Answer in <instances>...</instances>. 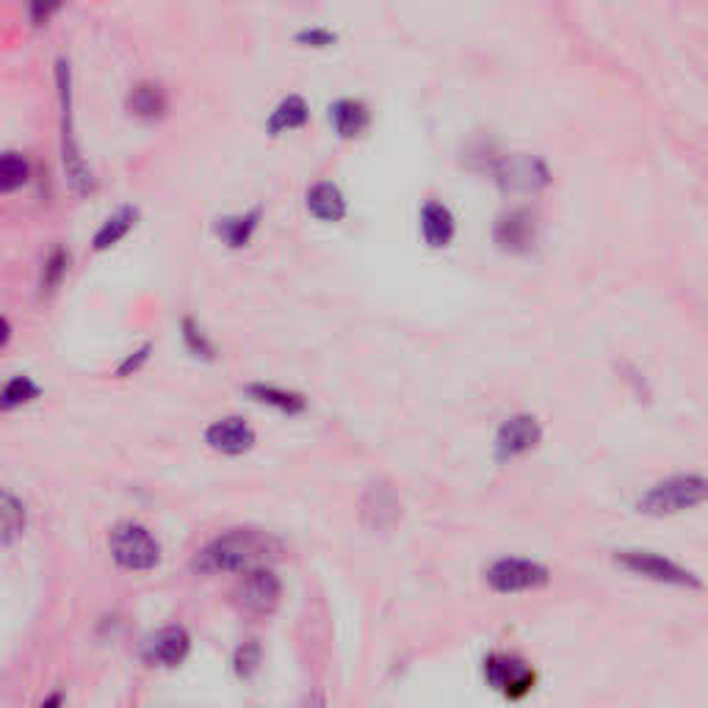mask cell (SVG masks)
Listing matches in <instances>:
<instances>
[{
  "instance_id": "obj_1",
  "label": "cell",
  "mask_w": 708,
  "mask_h": 708,
  "mask_svg": "<svg viewBox=\"0 0 708 708\" xmlns=\"http://www.w3.org/2000/svg\"><path fill=\"white\" fill-rule=\"evenodd\" d=\"M280 556V543L266 531L232 529L222 538L211 540L194 556L197 573H246L257 565H269Z\"/></svg>"
},
{
  "instance_id": "obj_2",
  "label": "cell",
  "mask_w": 708,
  "mask_h": 708,
  "mask_svg": "<svg viewBox=\"0 0 708 708\" xmlns=\"http://www.w3.org/2000/svg\"><path fill=\"white\" fill-rule=\"evenodd\" d=\"M55 86H59V105H62V164L67 172V180L78 194H92L94 175L80 155L78 139H75L73 119V69L67 59L55 62Z\"/></svg>"
},
{
  "instance_id": "obj_3",
  "label": "cell",
  "mask_w": 708,
  "mask_h": 708,
  "mask_svg": "<svg viewBox=\"0 0 708 708\" xmlns=\"http://www.w3.org/2000/svg\"><path fill=\"white\" fill-rule=\"evenodd\" d=\"M708 498V482L700 473H681V477L665 479V482L654 484V488L642 493L636 501V509L650 518H670V515H681L686 509L700 507Z\"/></svg>"
},
{
  "instance_id": "obj_4",
  "label": "cell",
  "mask_w": 708,
  "mask_h": 708,
  "mask_svg": "<svg viewBox=\"0 0 708 708\" xmlns=\"http://www.w3.org/2000/svg\"><path fill=\"white\" fill-rule=\"evenodd\" d=\"M109 548L114 562L134 573H147L159 568L161 543L150 534V529L139 523H119L109 538Z\"/></svg>"
},
{
  "instance_id": "obj_5",
  "label": "cell",
  "mask_w": 708,
  "mask_h": 708,
  "mask_svg": "<svg viewBox=\"0 0 708 708\" xmlns=\"http://www.w3.org/2000/svg\"><path fill=\"white\" fill-rule=\"evenodd\" d=\"M615 562L623 570H629V573L647 581H656V584L681 586V590H700L703 586V581L697 579L692 570L681 568L678 562H672V559H667V556L661 554H654V551H617Z\"/></svg>"
},
{
  "instance_id": "obj_6",
  "label": "cell",
  "mask_w": 708,
  "mask_h": 708,
  "mask_svg": "<svg viewBox=\"0 0 708 708\" xmlns=\"http://www.w3.org/2000/svg\"><path fill=\"white\" fill-rule=\"evenodd\" d=\"M484 581L493 593L498 595H518L540 590L551 581V570L545 565L534 562V559H520V556H504L495 559L488 570H484Z\"/></svg>"
},
{
  "instance_id": "obj_7",
  "label": "cell",
  "mask_w": 708,
  "mask_h": 708,
  "mask_svg": "<svg viewBox=\"0 0 708 708\" xmlns=\"http://www.w3.org/2000/svg\"><path fill=\"white\" fill-rule=\"evenodd\" d=\"M484 681L507 700H523L538 686V670L513 654H490L484 659Z\"/></svg>"
},
{
  "instance_id": "obj_8",
  "label": "cell",
  "mask_w": 708,
  "mask_h": 708,
  "mask_svg": "<svg viewBox=\"0 0 708 708\" xmlns=\"http://www.w3.org/2000/svg\"><path fill=\"white\" fill-rule=\"evenodd\" d=\"M280 598L282 584L269 565H257V568L241 573L239 586H236V604H239L241 611L266 617L280 606Z\"/></svg>"
},
{
  "instance_id": "obj_9",
  "label": "cell",
  "mask_w": 708,
  "mask_h": 708,
  "mask_svg": "<svg viewBox=\"0 0 708 708\" xmlns=\"http://www.w3.org/2000/svg\"><path fill=\"white\" fill-rule=\"evenodd\" d=\"M543 443V427L529 413L507 418L495 432V459L498 463H513V459L526 457Z\"/></svg>"
},
{
  "instance_id": "obj_10",
  "label": "cell",
  "mask_w": 708,
  "mask_h": 708,
  "mask_svg": "<svg viewBox=\"0 0 708 708\" xmlns=\"http://www.w3.org/2000/svg\"><path fill=\"white\" fill-rule=\"evenodd\" d=\"M495 184L504 191H540L551 184V175L543 161L529 159V155H515L504 159L493 166Z\"/></svg>"
},
{
  "instance_id": "obj_11",
  "label": "cell",
  "mask_w": 708,
  "mask_h": 708,
  "mask_svg": "<svg viewBox=\"0 0 708 708\" xmlns=\"http://www.w3.org/2000/svg\"><path fill=\"white\" fill-rule=\"evenodd\" d=\"M189 650H191L189 631H186L184 625H166V629L155 631V634L144 642L141 656H144L147 665L172 670V667L184 665Z\"/></svg>"
},
{
  "instance_id": "obj_12",
  "label": "cell",
  "mask_w": 708,
  "mask_h": 708,
  "mask_svg": "<svg viewBox=\"0 0 708 708\" xmlns=\"http://www.w3.org/2000/svg\"><path fill=\"white\" fill-rule=\"evenodd\" d=\"M493 239L498 244V250L513 252V255H523L534 246L538 241V225H534V216L526 208H513L507 214H501L498 222H495Z\"/></svg>"
},
{
  "instance_id": "obj_13",
  "label": "cell",
  "mask_w": 708,
  "mask_h": 708,
  "mask_svg": "<svg viewBox=\"0 0 708 708\" xmlns=\"http://www.w3.org/2000/svg\"><path fill=\"white\" fill-rule=\"evenodd\" d=\"M255 429L241 416L219 418V421L208 423V429H205V443H208L214 452L230 454V457H239V454L250 452V448L255 446Z\"/></svg>"
},
{
  "instance_id": "obj_14",
  "label": "cell",
  "mask_w": 708,
  "mask_h": 708,
  "mask_svg": "<svg viewBox=\"0 0 708 708\" xmlns=\"http://www.w3.org/2000/svg\"><path fill=\"white\" fill-rule=\"evenodd\" d=\"M125 105H128L130 116H136L141 123H159L169 111V94L155 80H139L136 86H130Z\"/></svg>"
},
{
  "instance_id": "obj_15",
  "label": "cell",
  "mask_w": 708,
  "mask_h": 708,
  "mask_svg": "<svg viewBox=\"0 0 708 708\" xmlns=\"http://www.w3.org/2000/svg\"><path fill=\"white\" fill-rule=\"evenodd\" d=\"M454 232H457V219H454L452 208L446 202L429 200L421 208V236L427 246L443 250L454 241Z\"/></svg>"
},
{
  "instance_id": "obj_16",
  "label": "cell",
  "mask_w": 708,
  "mask_h": 708,
  "mask_svg": "<svg viewBox=\"0 0 708 708\" xmlns=\"http://www.w3.org/2000/svg\"><path fill=\"white\" fill-rule=\"evenodd\" d=\"M305 205L311 211V216H316L318 222H327V225L341 222L349 211L343 191L336 184H330V180L313 184L305 194Z\"/></svg>"
},
{
  "instance_id": "obj_17",
  "label": "cell",
  "mask_w": 708,
  "mask_h": 708,
  "mask_svg": "<svg viewBox=\"0 0 708 708\" xmlns=\"http://www.w3.org/2000/svg\"><path fill=\"white\" fill-rule=\"evenodd\" d=\"M330 125L341 139H357L371 125V111L363 100L341 98L330 105Z\"/></svg>"
},
{
  "instance_id": "obj_18",
  "label": "cell",
  "mask_w": 708,
  "mask_h": 708,
  "mask_svg": "<svg viewBox=\"0 0 708 708\" xmlns=\"http://www.w3.org/2000/svg\"><path fill=\"white\" fill-rule=\"evenodd\" d=\"M257 227H261V208H252L244 211V214H232L219 219L214 225V232L216 239L225 246H230V250H244L255 239Z\"/></svg>"
},
{
  "instance_id": "obj_19",
  "label": "cell",
  "mask_w": 708,
  "mask_h": 708,
  "mask_svg": "<svg viewBox=\"0 0 708 708\" xmlns=\"http://www.w3.org/2000/svg\"><path fill=\"white\" fill-rule=\"evenodd\" d=\"M307 123H311V105H307V100L302 98V94H288V98H282L280 103L275 105V111L269 114V119H266V130H269L271 136H280V134H288V130L305 128Z\"/></svg>"
},
{
  "instance_id": "obj_20",
  "label": "cell",
  "mask_w": 708,
  "mask_h": 708,
  "mask_svg": "<svg viewBox=\"0 0 708 708\" xmlns=\"http://www.w3.org/2000/svg\"><path fill=\"white\" fill-rule=\"evenodd\" d=\"M246 396L257 404H266V407H275L282 416H300L307 409V399L302 393L286 391V388L266 385V382H252V385L244 388Z\"/></svg>"
},
{
  "instance_id": "obj_21",
  "label": "cell",
  "mask_w": 708,
  "mask_h": 708,
  "mask_svg": "<svg viewBox=\"0 0 708 708\" xmlns=\"http://www.w3.org/2000/svg\"><path fill=\"white\" fill-rule=\"evenodd\" d=\"M136 222H139V208H130V205H125V208H119L116 214H111L109 219L98 227V232H94L92 250L105 252L111 250V246H116L130 230H134Z\"/></svg>"
},
{
  "instance_id": "obj_22",
  "label": "cell",
  "mask_w": 708,
  "mask_h": 708,
  "mask_svg": "<svg viewBox=\"0 0 708 708\" xmlns=\"http://www.w3.org/2000/svg\"><path fill=\"white\" fill-rule=\"evenodd\" d=\"M31 180V161L17 150L0 153V194H14Z\"/></svg>"
},
{
  "instance_id": "obj_23",
  "label": "cell",
  "mask_w": 708,
  "mask_h": 708,
  "mask_svg": "<svg viewBox=\"0 0 708 708\" xmlns=\"http://www.w3.org/2000/svg\"><path fill=\"white\" fill-rule=\"evenodd\" d=\"M25 529V507L9 493H0V545L12 543Z\"/></svg>"
},
{
  "instance_id": "obj_24",
  "label": "cell",
  "mask_w": 708,
  "mask_h": 708,
  "mask_svg": "<svg viewBox=\"0 0 708 708\" xmlns=\"http://www.w3.org/2000/svg\"><path fill=\"white\" fill-rule=\"evenodd\" d=\"M69 271V252L64 246H53V250L45 255L42 271H39V288L45 293H53L55 288L62 286L64 277Z\"/></svg>"
},
{
  "instance_id": "obj_25",
  "label": "cell",
  "mask_w": 708,
  "mask_h": 708,
  "mask_svg": "<svg viewBox=\"0 0 708 708\" xmlns=\"http://www.w3.org/2000/svg\"><path fill=\"white\" fill-rule=\"evenodd\" d=\"M39 385L31 377H12L0 388V409H17L39 399Z\"/></svg>"
},
{
  "instance_id": "obj_26",
  "label": "cell",
  "mask_w": 708,
  "mask_h": 708,
  "mask_svg": "<svg viewBox=\"0 0 708 708\" xmlns=\"http://www.w3.org/2000/svg\"><path fill=\"white\" fill-rule=\"evenodd\" d=\"M180 330H184L186 349H189L194 357H200V361H216V346L211 343V338L205 336V330H202L194 318H184V321H180Z\"/></svg>"
},
{
  "instance_id": "obj_27",
  "label": "cell",
  "mask_w": 708,
  "mask_h": 708,
  "mask_svg": "<svg viewBox=\"0 0 708 708\" xmlns=\"http://www.w3.org/2000/svg\"><path fill=\"white\" fill-rule=\"evenodd\" d=\"M261 661H263L261 645H257L255 640H250L236 650V656H232V670H236V675H239L241 681H250V678L261 670Z\"/></svg>"
},
{
  "instance_id": "obj_28",
  "label": "cell",
  "mask_w": 708,
  "mask_h": 708,
  "mask_svg": "<svg viewBox=\"0 0 708 708\" xmlns=\"http://www.w3.org/2000/svg\"><path fill=\"white\" fill-rule=\"evenodd\" d=\"M64 9V0H25V14L34 28H48Z\"/></svg>"
},
{
  "instance_id": "obj_29",
  "label": "cell",
  "mask_w": 708,
  "mask_h": 708,
  "mask_svg": "<svg viewBox=\"0 0 708 708\" xmlns=\"http://www.w3.org/2000/svg\"><path fill=\"white\" fill-rule=\"evenodd\" d=\"M296 42L302 45V48H330V45L338 42V37L332 31H327V28H305V31L296 34Z\"/></svg>"
},
{
  "instance_id": "obj_30",
  "label": "cell",
  "mask_w": 708,
  "mask_h": 708,
  "mask_svg": "<svg viewBox=\"0 0 708 708\" xmlns=\"http://www.w3.org/2000/svg\"><path fill=\"white\" fill-rule=\"evenodd\" d=\"M150 352H153V346H150V343H144L141 349L130 352L128 357L123 361V366L116 368V374H119V377H130V374H136L147 361H150Z\"/></svg>"
},
{
  "instance_id": "obj_31",
  "label": "cell",
  "mask_w": 708,
  "mask_h": 708,
  "mask_svg": "<svg viewBox=\"0 0 708 708\" xmlns=\"http://www.w3.org/2000/svg\"><path fill=\"white\" fill-rule=\"evenodd\" d=\"M9 338H12V324H9L7 316H0V349L7 346Z\"/></svg>"
}]
</instances>
